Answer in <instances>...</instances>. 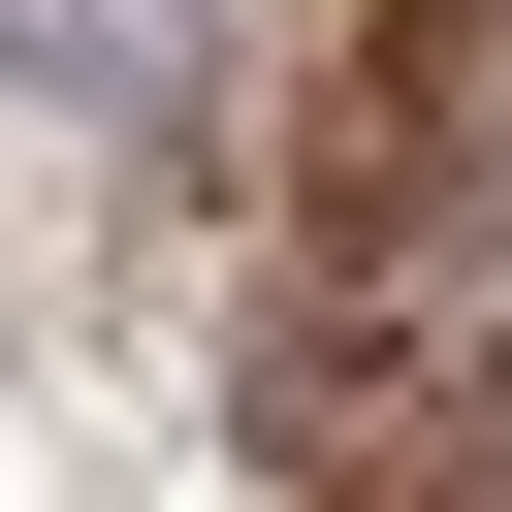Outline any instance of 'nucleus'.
<instances>
[{
	"label": "nucleus",
	"instance_id": "f257e3e1",
	"mask_svg": "<svg viewBox=\"0 0 512 512\" xmlns=\"http://www.w3.org/2000/svg\"><path fill=\"white\" fill-rule=\"evenodd\" d=\"M448 352H512V320H448Z\"/></svg>",
	"mask_w": 512,
	"mask_h": 512
}]
</instances>
